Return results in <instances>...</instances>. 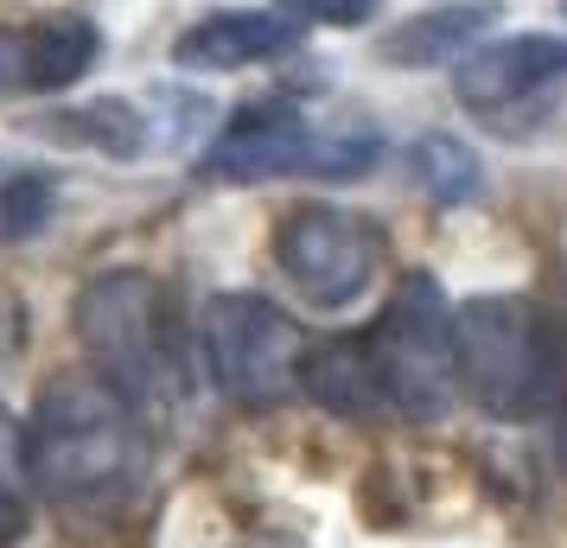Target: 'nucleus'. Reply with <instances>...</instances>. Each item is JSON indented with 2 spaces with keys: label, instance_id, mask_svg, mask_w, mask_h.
<instances>
[{
  "label": "nucleus",
  "instance_id": "1",
  "mask_svg": "<svg viewBox=\"0 0 567 548\" xmlns=\"http://www.w3.org/2000/svg\"><path fill=\"white\" fill-rule=\"evenodd\" d=\"M27 459L39 497L78 517L122 510L147 478V434L141 409L109 383L103 370H58L32 402Z\"/></svg>",
  "mask_w": 567,
  "mask_h": 548
},
{
  "label": "nucleus",
  "instance_id": "2",
  "mask_svg": "<svg viewBox=\"0 0 567 548\" xmlns=\"http://www.w3.org/2000/svg\"><path fill=\"white\" fill-rule=\"evenodd\" d=\"M71 325H78L90 364L103 370L141 415L185 395L179 325H173V307H166L154 275H141V268H103V275H90L78 288Z\"/></svg>",
  "mask_w": 567,
  "mask_h": 548
},
{
  "label": "nucleus",
  "instance_id": "3",
  "mask_svg": "<svg viewBox=\"0 0 567 548\" xmlns=\"http://www.w3.org/2000/svg\"><path fill=\"white\" fill-rule=\"evenodd\" d=\"M460 339V390L497 421L542 415L548 370H555V332L523 293H472L453 307Z\"/></svg>",
  "mask_w": 567,
  "mask_h": 548
},
{
  "label": "nucleus",
  "instance_id": "4",
  "mask_svg": "<svg viewBox=\"0 0 567 548\" xmlns=\"http://www.w3.org/2000/svg\"><path fill=\"white\" fill-rule=\"evenodd\" d=\"M377 358L383 402L409 421H440L460 395V339H453V307L427 268L402 275L377 325L363 332Z\"/></svg>",
  "mask_w": 567,
  "mask_h": 548
},
{
  "label": "nucleus",
  "instance_id": "5",
  "mask_svg": "<svg viewBox=\"0 0 567 548\" xmlns=\"http://www.w3.org/2000/svg\"><path fill=\"white\" fill-rule=\"evenodd\" d=\"M370 128H319L312 115L281 103L243 108L205 154V173L217 185H261V179H363L377 166Z\"/></svg>",
  "mask_w": 567,
  "mask_h": 548
},
{
  "label": "nucleus",
  "instance_id": "6",
  "mask_svg": "<svg viewBox=\"0 0 567 548\" xmlns=\"http://www.w3.org/2000/svg\"><path fill=\"white\" fill-rule=\"evenodd\" d=\"M275 268L312 313H344L383 275V230L344 205H300L275 224Z\"/></svg>",
  "mask_w": 567,
  "mask_h": 548
},
{
  "label": "nucleus",
  "instance_id": "7",
  "mask_svg": "<svg viewBox=\"0 0 567 548\" xmlns=\"http://www.w3.org/2000/svg\"><path fill=\"white\" fill-rule=\"evenodd\" d=\"M198 339H205L210 383L230 395L236 409H275L300 383V339H293L281 307L261 300V293H243V288L210 293Z\"/></svg>",
  "mask_w": 567,
  "mask_h": 548
},
{
  "label": "nucleus",
  "instance_id": "8",
  "mask_svg": "<svg viewBox=\"0 0 567 548\" xmlns=\"http://www.w3.org/2000/svg\"><path fill=\"white\" fill-rule=\"evenodd\" d=\"M561 83H567V39H555V32H511V39H491V45H478L453 64V96L472 115H491V122L536 115Z\"/></svg>",
  "mask_w": 567,
  "mask_h": 548
},
{
  "label": "nucleus",
  "instance_id": "9",
  "mask_svg": "<svg viewBox=\"0 0 567 548\" xmlns=\"http://www.w3.org/2000/svg\"><path fill=\"white\" fill-rule=\"evenodd\" d=\"M300 45V20L293 13H268V7H217L205 20L173 39V64L179 71H249L268 58H287Z\"/></svg>",
  "mask_w": 567,
  "mask_h": 548
},
{
  "label": "nucleus",
  "instance_id": "10",
  "mask_svg": "<svg viewBox=\"0 0 567 548\" xmlns=\"http://www.w3.org/2000/svg\"><path fill=\"white\" fill-rule=\"evenodd\" d=\"M300 390L338 421H370L383 402V383H377V358H370V339H326L300 358Z\"/></svg>",
  "mask_w": 567,
  "mask_h": 548
},
{
  "label": "nucleus",
  "instance_id": "11",
  "mask_svg": "<svg viewBox=\"0 0 567 548\" xmlns=\"http://www.w3.org/2000/svg\"><path fill=\"white\" fill-rule=\"evenodd\" d=\"M96 58H103L96 20H83V13H52V20H39V27L20 39V83L58 96V90H71L83 71H96Z\"/></svg>",
  "mask_w": 567,
  "mask_h": 548
},
{
  "label": "nucleus",
  "instance_id": "12",
  "mask_svg": "<svg viewBox=\"0 0 567 548\" xmlns=\"http://www.w3.org/2000/svg\"><path fill=\"white\" fill-rule=\"evenodd\" d=\"M497 20V0H453V7H427L383 39L389 64H409V71H434V64H453V58L478 39V32Z\"/></svg>",
  "mask_w": 567,
  "mask_h": 548
},
{
  "label": "nucleus",
  "instance_id": "13",
  "mask_svg": "<svg viewBox=\"0 0 567 548\" xmlns=\"http://www.w3.org/2000/svg\"><path fill=\"white\" fill-rule=\"evenodd\" d=\"M52 134L58 141H78V147H96V154H109V159L147 154V115L134 103H122V96L64 108V115H52Z\"/></svg>",
  "mask_w": 567,
  "mask_h": 548
},
{
  "label": "nucleus",
  "instance_id": "14",
  "mask_svg": "<svg viewBox=\"0 0 567 548\" xmlns=\"http://www.w3.org/2000/svg\"><path fill=\"white\" fill-rule=\"evenodd\" d=\"M409 173L414 185L440 198V205H465L472 192H478V154L453 141V134H427V141H414L409 147Z\"/></svg>",
  "mask_w": 567,
  "mask_h": 548
},
{
  "label": "nucleus",
  "instance_id": "15",
  "mask_svg": "<svg viewBox=\"0 0 567 548\" xmlns=\"http://www.w3.org/2000/svg\"><path fill=\"white\" fill-rule=\"evenodd\" d=\"M32 459H27V427L0 409V548H20L32 529Z\"/></svg>",
  "mask_w": 567,
  "mask_h": 548
},
{
  "label": "nucleus",
  "instance_id": "16",
  "mask_svg": "<svg viewBox=\"0 0 567 548\" xmlns=\"http://www.w3.org/2000/svg\"><path fill=\"white\" fill-rule=\"evenodd\" d=\"M58 217V185L52 173H13L0 179V242H32Z\"/></svg>",
  "mask_w": 567,
  "mask_h": 548
},
{
  "label": "nucleus",
  "instance_id": "17",
  "mask_svg": "<svg viewBox=\"0 0 567 548\" xmlns=\"http://www.w3.org/2000/svg\"><path fill=\"white\" fill-rule=\"evenodd\" d=\"M383 0H281V13H293L300 27H363Z\"/></svg>",
  "mask_w": 567,
  "mask_h": 548
},
{
  "label": "nucleus",
  "instance_id": "18",
  "mask_svg": "<svg viewBox=\"0 0 567 548\" xmlns=\"http://www.w3.org/2000/svg\"><path fill=\"white\" fill-rule=\"evenodd\" d=\"M542 421H548V446H555V459L567 466V339H555V370H548Z\"/></svg>",
  "mask_w": 567,
  "mask_h": 548
},
{
  "label": "nucleus",
  "instance_id": "19",
  "mask_svg": "<svg viewBox=\"0 0 567 548\" xmlns=\"http://www.w3.org/2000/svg\"><path fill=\"white\" fill-rule=\"evenodd\" d=\"M0 83H20V39H0Z\"/></svg>",
  "mask_w": 567,
  "mask_h": 548
}]
</instances>
